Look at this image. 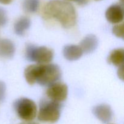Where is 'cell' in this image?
Wrapping results in <instances>:
<instances>
[{
	"mask_svg": "<svg viewBox=\"0 0 124 124\" xmlns=\"http://www.w3.org/2000/svg\"><path fill=\"white\" fill-rule=\"evenodd\" d=\"M61 76L60 67L56 64H33L27 67L24 76L30 85L35 83L42 86L50 85L56 82Z\"/></svg>",
	"mask_w": 124,
	"mask_h": 124,
	"instance_id": "obj_1",
	"label": "cell"
},
{
	"mask_svg": "<svg viewBox=\"0 0 124 124\" xmlns=\"http://www.w3.org/2000/svg\"><path fill=\"white\" fill-rule=\"evenodd\" d=\"M46 18H53L62 27L71 28L76 24L77 13L74 6L70 2L62 0H51L44 8Z\"/></svg>",
	"mask_w": 124,
	"mask_h": 124,
	"instance_id": "obj_2",
	"label": "cell"
},
{
	"mask_svg": "<svg viewBox=\"0 0 124 124\" xmlns=\"http://www.w3.org/2000/svg\"><path fill=\"white\" fill-rule=\"evenodd\" d=\"M61 105L53 101L42 100L40 102L38 118L39 121L48 123H55L60 118Z\"/></svg>",
	"mask_w": 124,
	"mask_h": 124,
	"instance_id": "obj_3",
	"label": "cell"
},
{
	"mask_svg": "<svg viewBox=\"0 0 124 124\" xmlns=\"http://www.w3.org/2000/svg\"><path fill=\"white\" fill-rule=\"evenodd\" d=\"M54 56L53 51L45 46L36 47L32 44L27 45L25 48V57L31 62L39 64H48L51 62Z\"/></svg>",
	"mask_w": 124,
	"mask_h": 124,
	"instance_id": "obj_4",
	"label": "cell"
},
{
	"mask_svg": "<svg viewBox=\"0 0 124 124\" xmlns=\"http://www.w3.org/2000/svg\"><path fill=\"white\" fill-rule=\"evenodd\" d=\"M13 108L18 117L25 121H31L37 115V107L35 102L26 98H21L13 103Z\"/></svg>",
	"mask_w": 124,
	"mask_h": 124,
	"instance_id": "obj_5",
	"label": "cell"
},
{
	"mask_svg": "<svg viewBox=\"0 0 124 124\" xmlns=\"http://www.w3.org/2000/svg\"><path fill=\"white\" fill-rule=\"evenodd\" d=\"M46 94L51 101L60 103L67 99L68 87L62 82H54L49 85Z\"/></svg>",
	"mask_w": 124,
	"mask_h": 124,
	"instance_id": "obj_6",
	"label": "cell"
},
{
	"mask_svg": "<svg viewBox=\"0 0 124 124\" xmlns=\"http://www.w3.org/2000/svg\"><path fill=\"white\" fill-rule=\"evenodd\" d=\"M105 17L108 22L112 24H119L124 19L123 6L115 4L110 6L105 12Z\"/></svg>",
	"mask_w": 124,
	"mask_h": 124,
	"instance_id": "obj_7",
	"label": "cell"
},
{
	"mask_svg": "<svg viewBox=\"0 0 124 124\" xmlns=\"http://www.w3.org/2000/svg\"><path fill=\"white\" fill-rule=\"evenodd\" d=\"M93 113L99 121L104 123H108L113 117V111L110 105L102 104L96 105L93 109Z\"/></svg>",
	"mask_w": 124,
	"mask_h": 124,
	"instance_id": "obj_8",
	"label": "cell"
},
{
	"mask_svg": "<svg viewBox=\"0 0 124 124\" xmlns=\"http://www.w3.org/2000/svg\"><path fill=\"white\" fill-rule=\"evenodd\" d=\"M99 45V40L96 36L93 34L88 35L86 36L82 41H81L79 44V47L83 53H85L87 54L93 53L94 50H96Z\"/></svg>",
	"mask_w": 124,
	"mask_h": 124,
	"instance_id": "obj_9",
	"label": "cell"
},
{
	"mask_svg": "<svg viewBox=\"0 0 124 124\" xmlns=\"http://www.w3.org/2000/svg\"><path fill=\"white\" fill-rule=\"evenodd\" d=\"M15 46L11 40L8 39H0V57L12 58L15 53Z\"/></svg>",
	"mask_w": 124,
	"mask_h": 124,
	"instance_id": "obj_10",
	"label": "cell"
},
{
	"mask_svg": "<svg viewBox=\"0 0 124 124\" xmlns=\"http://www.w3.org/2000/svg\"><path fill=\"white\" fill-rule=\"evenodd\" d=\"M64 58L69 61H76L83 54L81 47L76 45H67L63 48Z\"/></svg>",
	"mask_w": 124,
	"mask_h": 124,
	"instance_id": "obj_11",
	"label": "cell"
},
{
	"mask_svg": "<svg viewBox=\"0 0 124 124\" xmlns=\"http://www.w3.org/2000/svg\"><path fill=\"white\" fill-rule=\"evenodd\" d=\"M31 21L29 18L25 16L21 17L16 22L14 25V30L15 33L18 36H23L25 31L30 28Z\"/></svg>",
	"mask_w": 124,
	"mask_h": 124,
	"instance_id": "obj_12",
	"label": "cell"
},
{
	"mask_svg": "<svg viewBox=\"0 0 124 124\" xmlns=\"http://www.w3.org/2000/svg\"><path fill=\"white\" fill-rule=\"evenodd\" d=\"M124 61V50L123 48L113 50L108 57V62L119 67L123 65Z\"/></svg>",
	"mask_w": 124,
	"mask_h": 124,
	"instance_id": "obj_13",
	"label": "cell"
},
{
	"mask_svg": "<svg viewBox=\"0 0 124 124\" xmlns=\"http://www.w3.org/2000/svg\"><path fill=\"white\" fill-rule=\"evenodd\" d=\"M23 7L27 13H35L39 7V0H24Z\"/></svg>",
	"mask_w": 124,
	"mask_h": 124,
	"instance_id": "obj_14",
	"label": "cell"
},
{
	"mask_svg": "<svg viewBox=\"0 0 124 124\" xmlns=\"http://www.w3.org/2000/svg\"><path fill=\"white\" fill-rule=\"evenodd\" d=\"M113 33L117 38L124 39V27L123 24H118L113 27Z\"/></svg>",
	"mask_w": 124,
	"mask_h": 124,
	"instance_id": "obj_15",
	"label": "cell"
},
{
	"mask_svg": "<svg viewBox=\"0 0 124 124\" xmlns=\"http://www.w3.org/2000/svg\"><path fill=\"white\" fill-rule=\"evenodd\" d=\"M7 14L4 8L0 7V27L4 26L7 23Z\"/></svg>",
	"mask_w": 124,
	"mask_h": 124,
	"instance_id": "obj_16",
	"label": "cell"
},
{
	"mask_svg": "<svg viewBox=\"0 0 124 124\" xmlns=\"http://www.w3.org/2000/svg\"><path fill=\"white\" fill-rule=\"evenodd\" d=\"M6 85L2 81H0V103L2 102L6 98Z\"/></svg>",
	"mask_w": 124,
	"mask_h": 124,
	"instance_id": "obj_17",
	"label": "cell"
},
{
	"mask_svg": "<svg viewBox=\"0 0 124 124\" xmlns=\"http://www.w3.org/2000/svg\"><path fill=\"white\" fill-rule=\"evenodd\" d=\"M117 75L119 78H121L122 80L124 79V65L119 67L117 71Z\"/></svg>",
	"mask_w": 124,
	"mask_h": 124,
	"instance_id": "obj_18",
	"label": "cell"
},
{
	"mask_svg": "<svg viewBox=\"0 0 124 124\" xmlns=\"http://www.w3.org/2000/svg\"><path fill=\"white\" fill-rule=\"evenodd\" d=\"M88 1H89V0H77V1H76V2H77L79 5L83 6V5L87 4Z\"/></svg>",
	"mask_w": 124,
	"mask_h": 124,
	"instance_id": "obj_19",
	"label": "cell"
},
{
	"mask_svg": "<svg viewBox=\"0 0 124 124\" xmlns=\"http://www.w3.org/2000/svg\"><path fill=\"white\" fill-rule=\"evenodd\" d=\"M13 1V0H0V3L3 4H8L11 3Z\"/></svg>",
	"mask_w": 124,
	"mask_h": 124,
	"instance_id": "obj_20",
	"label": "cell"
},
{
	"mask_svg": "<svg viewBox=\"0 0 124 124\" xmlns=\"http://www.w3.org/2000/svg\"><path fill=\"white\" fill-rule=\"evenodd\" d=\"M19 124H38L36 122H30V121H27V122H22V123Z\"/></svg>",
	"mask_w": 124,
	"mask_h": 124,
	"instance_id": "obj_21",
	"label": "cell"
},
{
	"mask_svg": "<svg viewBox=\"0 0 124 124\" xmlns=\"http://www.w3.org/2000/svg\"><path fill=\"white\" fill-rule=\"evenodd\" d=\"M67 1H75V2H76V1H77V0H67Z\"/></svg>",
	"mask_w": 124,
	"mask_h": 124,
	"instance_id": "obj_22",
	"label": "cell"
},
{
	"mask_svg": "<svg viewBox=\"0 0 124 124\" xmlns=\"http://www.w3.org/2000/svg\"><path fill=\"white\" fill-rule=\"evenodd\" d=\"M121 2H123V0H121Z\"/></svg>",
	"mask_w": 124,
	"mask_h": 124,
	"instance_id": "obj_23",
	"label": "cell"
},
{
	"mask_svg": "<svg viewBox=\"0 0 124 124\" xmlns=\"http://www.w3.org/2000/svg\"><path fill=\"white\" fill-rule=\"evenodd\" d=\"M96 1H101V0H96Z\"/></svg>",
	"mask_w": 124,
	"mask_h": 124,
	"instance_id": "obj_24",
	"label": "cell"
},
{
	"mask_svg": "<svg viewBox=\"0 0 124 124\" xmlns=\"http://www.w3.org/2000/svg\"></svg>",
	"mask_w": 124,
	"mask_h": 124,
	"instance_id": "obj_25",
	"label": "cell"
}]
</instances>
